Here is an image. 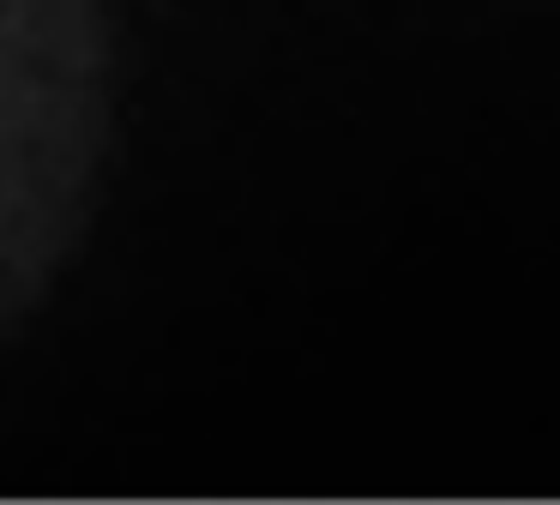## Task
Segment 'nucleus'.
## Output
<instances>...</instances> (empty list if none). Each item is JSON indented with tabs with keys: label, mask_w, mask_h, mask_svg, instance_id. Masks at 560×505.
<instances>
[{
	"label": "nucleus",
	"mask_w": 560,
	"mask_h": 505,
	"mask_svg": "<svg viewBox=\"0 0 560 505\" xmlns=\"http://www.w3.org/2000/svg\"><path fill=\"white\" fill-rule=\"evenodd\" d=\"M103 0H0V265L73 204L103 139Z\"/></svg>",
	"instance_id": "1"
}]
</instances>
